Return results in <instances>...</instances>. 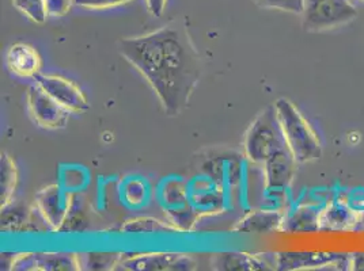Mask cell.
<instances>
[{
	"instance_id": "6da1fadb",
	"label": "cell",
	"mask_w": 364,
	"mask_h": 271,
	"mask_svg": "<svg viewBox=\"0 0 364 271\" xmlns=\"http://www.w3.org/2000/svg\"><path fill=\"white\" fill-rule=\"evenodd\" d=\"M120 53L151 86L168 116L189 105L201 76V59L189 34L164 26L147 34L124 38Z\"/></svg>"
},
{
	"instance_id": "7a4b0ae2",
	"label": "cell",
	"mask_w": 364,
	"mask_h": 271,
	"mask_svg": "<svg viewBox=\"0 0 364 271\" xmlns=\"http://www.w3.org/2000/svg\"><path fill=\"white\" fill-rule=\"evenodd\" d=\"M287 147L299 165L317 160L322 155L318 136L304 118L299 109L287 98H279L274 104Z\"/></svg>"
},
{
	"instance_id": "3957f363",
	"label": "cell",
	"mask_w": 364,
	"mask_h": 271,
	"mask_svg": "<svg viewBox=\"0 0 364 271\" xmlns=\"http://www.w3.org/2000/svg\"><path fill=\"white\" fill-rule=\"evenodd\" d=\"M287 147L274 105L265 107L245 132L242 151L250 165L262 166L276 152Z\"/></svg>"
},
{
	"instance_id": "277c9868",
	"label": "cell",
	"mask_w": 364,
	"mask_h": 271,
	"mask_svg": "<svg viewBox=\"0 0 364 271\" xmlns=\"http://www.w3.org/2000/svg\"><path fill=\"white\" fill-rule=\"evenodd\" d=\"M302 26L309 33L332 31L358 16L349 0H304Z\"/></svg>"
},
{
	"instance_id": "5b68a950",
	"label": "cell",
	"mask_w": 364,
	"mask_h": 271,
	"mask_svg": "<svg viewBox=\"0 0 364 271\" xmlns=\"http://www.w3.org/2000/svg\"><path fill=\"white\" fill-rule=\"evenodd\" d=\"M76 194L67 192L60 183L44 186L34 197V208L50 232H61L75 208Z\"/></svg>"
},
{
	"instance_id": "8992f818",
	"label": "cell",
	"mask_w": 364,
	"mask_h": 271,
	"mask_svg": "<svg viewBox=\"0 0 364 271\" xmlns=\"http://www.w3.org/2000/svg\"><path fill=\"white\" fill-rule=\"evenodd\" d=\"M196 269V260L183 253H141L122 255L116 270L186 271Z\"/></svg>"
},
{
	"instance_id": "52a82bcc",
	"label": "cell",
	"mask_w": 364,
	"mask_h": 271,
	"mask_svg": "<svg viewBox=\"0 0 364 271\" xmlns=\"http://www.w3.org/2000/svg\"><path fill=\"white\" fill-rule=\"evenodd\" d=\"M189 201L200 217L219 214L228 208L226 186L213 177L204 174L188 181Z\"/></svg>"
},
{
	"instance_id": "ba28073f",
	"label": "cell",
	"mask_w": 364,
	"mask_h": 271,
	"mask_svg": "<svg viewBox=\"0 0 364 271\" xmlns=\"http://www.w3.org/2000/svg\"><path fill=\"white\" fill-rule=\"evenodd\" d=\"M299 163L294 157L289 147L276 152L262 166V175L265 183V197L271 201H277L286 194L296 174V166Z\"/></svg>"
},
{
	"instance_id": "9c48e42d",
	"label": "cell",
	"mask_w": 364,
	"mask_h": 271,
	"mask_svg": "<svg viewBox=\"0 0 364 271\" xmlns=\"http://www.w3.org/2000/svg\"><path fill=\"white\" fill-rule=\"evenodd\" d=\"M26 106L33 122L44 129H63L67 126L70 120L71 113L59 105L53 98H50L36 83L28 89Z\"/></svg>"
},
{
	"instance_id": "30bf717a",
	"label": "cell",
	"mask_w": 364,
	"mask_h": 271,
	"mask_svg": "<svg viewBox=\"0 0 364 271\" xmlns=\"http://www.w3.org/2000/svg\"><path fill=\"white\" fill-rule=\"evenodd\" d=\"M10 270H83L82 255L75 253H19L13 256Z\"/></svg>"
},
{
	"instance_id": "8fae6325",
	"label": "cell",
	"mask_w": 364,
	"mask_h": 271,
	"mask_svg": "<svg viewBox=\"0 0 364 271\" xmlns=\"http://www.w3.org/2000/svg\"><path fill=\"white\" fill-rule=\"evenodd\" d=\"M33 80L41 90L46 91L50 98H53L70 113H85L90 109L89 99L85 92L73 80L64 76L41 72Z\"/></svg>"
},
{
	"instance_id": "7c38bea8",
	"label": "cell",
	"mask_w": 364,
	"mask_h": 271,
	"mask_svg": "<svg viewBox=\"0 0 364 271\" xmlns=\"http://www.w3.org/2000/svg\"><path fill=\"white\" fill-rule=\"evenodd\" d=\"M276 270H311L337 266V270H350V255L332 253H277L273 254Z\"/></svg>"
},
{
	"instance_id": "4fadbf2b",
	"label": "cell",
	"mask_w": 364,
	"mask_h": 271,
	"mask_svg": "<svg viewBox=\"0 0 364 271\" xmlns=\"http://www.w3.org/2000/svg\"><path fill=\"white\" fill-rule=\"evenodd\" d=\"M286 211L274 208H253L232 226L240 235H268L280 231Z\"/></svg>"
},
{
	"instance_id": "5bb4252c",
	"label": "cell",
	"mask_w": 364,
	"mask_h": 271,
	"mask_svg": "<svg viewBox=\"0 0 364 271\" xmlns=\"http://www.w3.org/2000/svg\"><path fill=\"white\" fill-rule=\"evenodd\" d=\"M6 64L11 74L25 79H34L41 74L43 59L34 46L26 43H16L9 48Z\"/></svg>"
},
{
	"instance_id": "9a60e30c",
	"label": "cell",
	"mask_w": 364,
	"mask_h": 271,
	"mask_svg": "<svg viewBox=\"0 0 364 271\" xmlns=\"http://www.w3.org/2000/svg\"><path fill=\"white\" fill-rule=\"evenodd\" d=\"M211 266L215 270L256 271L276 269L274 262L269 256L240 251H228L215 254L211 259Z\"/></svg>"
},
{
	"instance_id": "2e32d148",
	"label": "cell",
	"mask_w": 364,
	"mask_h": 271,
	"mask_svg": "<svg viewBox=\"0 0 364 271\" xmlns=\"http://www.w3.org/2000/svg\"><path fill=\"white\" fill-rule=\"evenodd\" d=\"M155 197L165 213L180 211L191 205L188 181L177 175L167 177L159 182Z\"/></svg>"
},
{
	"instance_id": "e0dca14e",
	"label": "cell",
	"mask_w": 364,
	"mask_h": 271,
	"mask_svg": "<svg viewBox=\"0 0 364 271\" xmlns=\"http://www.w3.org/2000/svg\"><path fill=\"white\" fill-rule=\"evenodd\" d=\"M322 209L311 205H301L284 213L280 232L286 233H313L321 229Z\"/></svg>"
},
{
	"instance_id": "ac0fdd59",
	"label": "cell",
	"mask_w": 364,
	"mask_h": 271,
	"mask_svg": "<svg viewBox=\"0 0 364 271\" xmlns=\"http://www.w3.org/2000/svg\"><path fill=\"white\" fill-rule=\"evenodd\" d=\"M119 196L122 205L128 209H143L151 201V184L146 178L139 175L127 177L119 184Z\"/></svg>"
},
{
	"instance_id": "d6986e66",
	"label": "cell",
	"mask_w": 364,
	"mask_h": 271,
	"mask_svg": "<svg viewBox=\"0 0 364 271\" xmlns=\"http://www.w3.org/2000/svg\"><path fill=\"white\" fill-rule=\"evenodd\" d=\"M19 184V171L16 160L6 152L0 156V201L1 208L14 202Z\"/></svg>"
},
{
	"instance_id": "ffe728a7",
	"label": "cell",
	"mask_w": 364,
	"mask_h": 271,
	"mask_svg": "<svg viewBox=\"0 0 364 271\" xmlns=\"http://www.w3.org/2000/svg\"><path fill=\"white\" fill-rule=\"evenodd\" d=\"M359 221L358 211L350 209L346 204H333L321 213V229L343 231L349 229Z\"/></svg>"
},
{
	"instance_id": "44dd1931",
	"label": "cell",
	"mask_w": 364,
	"mask_h": 271,
	"mask_svg": "<svg viewBox=\"0 0 364 271\" xmlns=\"http://www.w3.org/2000/svg\"><path fill=\"white\" fill-rule=\"evenodd\" d=\"M120 232L129 233V235H151V233H176L177 229L167 220L141 216V217H134L127 220L120 226Z\"/></svg>"
},
{
	"instance_id": "7402d4cb",
	"label": "cell",
	"mask_w": 364,
	"mask_h": 271,
	"mask_svg": "<svg viewBox=\"0 0 364 271\" xmlns=\"http://www.w3.org/2000/svg\"><path fill=\"white\" fill-rule=\"evenodd\" d=\"M59 183L67 192L76 194L83 192L89 186L90 174L85 167L76 166V165L61 167L59 172Z\"/></svg>"
},
{
	"instance_id": "603a6c76",
	"label": "cell",
	"mask_w": 364,
	"mask_h": 271,
	"mask_svg": "<svg viewBox=\"0 0 364 271\" xmlns=\"http://www.w3.org/2000/svg\"><path fill=\"white\" fill-rule=\"evenodd\" d=\"M122 255L124 254H114V253L112 254L91 253V254L82 255V265H83V269H87V270H116Z\"/></svg>"
},
{
	"instance_id": "cb8c5ba5",
	"label": "cell",
	"mask_w": 364,
	"mask_h": 271,
	"mask_svg": "<svg viewBox=\"0 0 364 271\" xmlns=\"http://www.w3.org/2000/svg\"><path fill=\"white\" fill-rule=\"evenodd\" d=\"M16 9L34 23H44L48 18L46 0H13Z\"/></svg>"
},
{
	"instance_id": "d4e9b609",
	"label": "cell",
	"mask_w": 364,
	"mask_h": 271,
	"mask_svg": "<svg viewBox=\"0 0 364 271\" xmlns=\"http://www.w3.org/2000/svg\"><path fill=\"white\" fill-rule=\"evenodd\" d=\"M258 4L265 9L287 11L301 16L304 11V0H257Z\"/></svg>"
},
{
	"instance_id": "484cf974",
	"label": "cell",
	"mask_w": 364,
	"mask_h": 271,
	"mask_svg": "<svg viewBox=\"0 0 364 271\" xmlns=\"http://www.w3.org/2000/svg\"><path fill=\"white\" fill-rule=\"evenodd\" d=\"M135 0H75L76 6L87 10H107L129 4Z\"/></svg>"
},
{
	"instance_id": "4316f807",
	"label": "cell",
	"mask_w": 364,
	"mask_h": 271,
	"mask_svg": "<svg viewBox=\"0 0 364 271\" xmlns=\"http://www.w3.org/2000/svg\"><path fill=\"white\" fill-rule=\"evenodd\" d=\"M74 0H46L49 16H64L71 11Z\"/></svg>"
},
{
	"instance_id": "83f0119b",
	"label": "cell",
	"mask_w": 364,
	"mask_h": 271,
	"mask_svg": "<svg viewBox=\"0 0 364 271\" xmlns=\"http://www.w3.org/2000/svg\"><path fill=\"white\" fill-rule=\"evenodd\" d=\"M149 13L155 18L164 16L168 0H144Z\"/></svg>"
},
{
	"instance_id": "f1b7e54d",
	"label": "cell",
	"mask_w": 364,
	"mask_h": 271,
	"mask_svg": "<svg viewBox=\"0 0 364 271\" xmlns=\"http://www.w3.org/2000/svg\"><path fill=\"white\" fill-rule=\"evenodd\" d=\"M350 270L364 271V253L350 255Z\"/></svg>"
},
{
	"instance_id": "f546056e",
	"label": "cell",
	"mask_w": 364,
	"mask_h": 271,
	"mask_svg": "<svg viewBox=\"0 0 364 271\" xmlns=\"http://www.w3.org/2000/svg\"><path fill=\"white\" fill-rule=\"evenodd\" d=\"M363 1H364V0H363Z\"/></svg>"
}]
</instances>
